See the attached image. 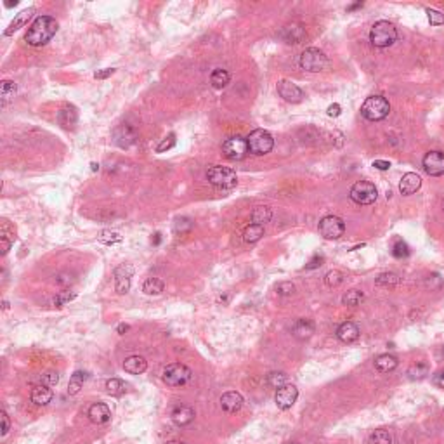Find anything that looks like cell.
I'll list each match as a JSON object with an SVG mask.
<instances>
[{
    "instance_id": "obj_4",
    "label": "cell",
    "mask_w": 444,
    "mask_h": 444,
    "mask_svg": "<svg viewBox=\"0 0 444 444\" xmlns=\"http://www.w3.org/2000/svg\"><path fill=\"white\" fill-rule=\"evenodd\" d=\"M206 179H209V183L215 186V188H222V189H231L238 184L236 172L232 170V168L222 167V165L210 167L209 172H206Z\"/></svg>"
},
{
    "instance_id": "obj_56",
    "label": "cell",
    "mask_w": 444,
    "mask_h": 444,
    "mask_svg": "<svg viewBox=\"0 0 444 444\" xmlns=\"http://www.w3.org/2000/svg\"><path fill=\"white\" fill-rule=\"evenodd\" d=\"M116 332L120 333V335H124L125 332H129V324H124V323H122V324H118Z\"/></svg>"
},
{
    "instance_id": "obj_5",
    "label": "cell",
    "mask_w": 444,
    "mask_h": 444,
    "mask_svg": "<svg viewBox=\"0 0 444 444\" xmlns=\"http://www.w3.org/2000/svg\"><path fill=\"white\" fill-rule=\"evenodd\" d=\"M247 142H248V151L257 156L268 155L274 147L273 135L264 129H257L253 130V132H250V135L247 137Z\"/></svg>"
},
{
    "instance_id": "obj_40",
    "label": "cell",
    "mask_w": 444,
    "mask_h": 444,
    "mask_svg": "<svg viewBox=\"0 0 444 444\" xmlns=\"http://www.w3.org/2000/svg\"><path fill=\"white\" fill-rule=\"evenodd\" d=\"M75 297H77V293H75V291L63 290V291H59V293L56 295V299H54V306H56V307H63V306H66L68 302H71V300H73Z\"/></svg>"
},
{
    "instance_id": "obj_58",
    "label": "cell",
    "mask_w": 444,
    "mask_h": 444,
    "mask_svg": "<svg viewBox=\"0 0 444 444\" xmlns=\"http://www.w3.org/2000/svg\"><path fill=\"white\" fill-rule=\"evenodd\" d=\"M153 243H155V245H158V243H160V232H156V234H155V240H153Z\"/></svg>"
},
{
    "instance_id": "obj_11",
    "label": "cell",
    "mask_w": 444,
    "mask_h": 444,
    "mask_svg": "<svg viewBox=\"0 0 444 444\" xmlns=\"http://www.w3.org/2000/svg\"><path fill=\"white\" fill-rule=\"evenodd\" d=\"M424 170L429 175L432 177H439L444 175V153L441 151H429L424 156Z\"/></svg>"
},
{
    "instance_id": "obj_1",
    "label": "cell",
    "mask_w": 444,
    "mask_h": 444,
    "mask_svg": "<svg viewBox=\"0 0 444 444\" xmlns=\"http://www.w3.org/2000/svg\"><path fill=\"white\" fill-rule=\"evenodd\" d=\"M57 21L52 16H39L28 28V33L24 35V40L32 47H42L56 35Z\"/></svg>"
},
{
    "instance_id": "obj_16",
    "label": "cell",
    "mask_w": 444,
    "mask_h": 444,
    "mask_svg": "<svg viewBox=\"0 0 444 444\" xmlns=\"http://www.w3.org/2000/svg\"><path fill=\"white\" fill-rule=\"evenodd\" d=\"M130 276H132V268L130 265H122L115 271V290L116 293L124 295L130 288Z\"/></svg>"
},
{
    "instance_id": "obj_8",
    "label": "cell",
    "mask_w": 444,
    "mask_h": 444,
    "mask_svg": "<svg viewBox=\"0 0 444 444\" xmlns=\"http://www.w3.org/2000/svg\"><path fill=\"white\" fill-rule=\"evenodd\" d=\"M299 65H300L302 70L316 73V71H321V70H324V68L328 66V59L319 49L309 47V49H306L302 54H300Z\"/></svg>"
},
{
    "instance_id": "obj_47",
    "label": "cell",
    "mask_w": 444,
    "mask_h": 444,
    "mask_svg": "<svg viewBox=\"0 0 444 444\" xmlns=\"http://www.w3.org/2000/svg\"><path fill=\"white\" fill-rule=\"evenodd\" d=\"M0 243H2V255H6V253L11 250V245H12V238H9V232H7V229H6V224H4L2 232H0Z\"/></svg>"
},
{
    "instance_id": "obj_39",
    "label": "cell",
    "mask_w": 444,
    "mask_h": 444,
    "mask_svg": "<svg viewBox=\"0 0 444 444\" xmlns=\"http://www.w3.org/2000/svg\"><path fill=\"white\" fill-rule=\"evenodd\" d=\"M268 383L274 389H280L286 386V375L283 371H273V373L268 375Z\"/></svg>"
},
{
    "instance_id": "obj_27",
    "label": "cell",
    "mask_w": 444,
    "mask_h": 444,
    "mask_svg": "<svg viewBox=\"0 0 444 444\" xmlns=\"http://www.w3.org/2000/svg\"><path fill=\"white\" fill-rule=\"evenodd\" d=\"M375 368L380 373H391L397 368V358L392 356V354H382V356L375 359Z\"/></svg>"
},
{
    "instance_id": "obj_19",
    "label": "cell",
    "mask_w": 444,
    "mask_h": 444,
    "mask_svg": "<svg viewBox=\"0 0 444 444\" xmlns=\"http://www.w3.org/2000/svg\"><path fill=\"white\" fill-rule=\"evenodd\" d=\"M337 338L342 342H345V344H350V342L358 340L359 338L358 324L352 323V321H345V323H342L340 327L337 328Z\"/></svg>"
},
{
    "instance_id": "obj_48",
    "label": "cell",
    "mask_w": 444,
    "mask_h": 444,
    "mask_svg": "<svg viewBox=\"0 0 444 444\" xmlns=\"http://www.w3.org/2000/svg\"><path fill=\"white\" fill-rule=\"evenodd\" d=\"M59 382V375L56 371H49V373L42 375V386L45 387H56Z\"/></svg>"
},
{
    "instance_id": "obj_2",
    "label": "cell",
    "mask_w": 444,
    "mask_h": 444,
    "mask_svg": "<svg viewBox=\"0 0 444 444\" xmlns=\"http://www.w3.org/2000/svg\"><path fill=\"white\" fill-rule=\"evenodd\" d=\"M397 40V28L389 21H377L370 29V42L375 47H391Z\"/></svg>"
},
{
    "instance_id": "obj_54",
    "label": "cell",
    "mask_w": 444,
    "mask_h": 444,
    "mask_svg": "<svg viewBox=\"0 0 444 444\" xmlns=\"http://www.w3.org/2000/svg\"><path fill=\"white\" fill-rule=\"evenodd\" d=\"M373 167L378 168V170H389V168H391V163L386 162V160H375Z\"/></svg>"
},
{
    "instance_id": "obj_26",
    "label": "cell",
    "mask_w": 444,
    "mask_h": 444,
    "mask_svg": "<svg viewBox=\"0 0 444 444\" xmlns=\"http://www.w3.org/2000/svg\"><path fill=\"white\" fill-rule=\"evenodd\" d=\"M57 120H59V124L65 127V129H73V127L77 125V122H78L77 109H75L73 106H65L61 111H59Z\"/></svg>"
},
{
    "instance_id": "obj_13",
    "label": "cell",
    "mask_w": 444,
    "mask_h": 444,
    "mask_svg": "<svg viewBox=\"0 0 444 444\" xmlns=\"http://www.w3.org/2000/svg\"><path fill=\"white\" fill-rule=\"evenodd\" d=\"M278 94H280L286 103H291V104L300 103L304 97L302 88L295 85L293 82H290V80H281V82L278 83Z\"/></svg>"
},
{
    "instance_id": "obj_10",
    "label": "cell",
    "mask_w": 444,
    "mask_h": 444,
    "mask_svg": "<svg viewBox=\"0 0 444 444\" xmlns=\"http://www.w3.org/2000/svg\"><path fill=\"white\" fill-rule=\"evenodd\" d=\"M319 232L324 240H338L345 232V224L337 215H327L319 221Z\"/></svg>"
},
{
    "instance_id": "obj_20",
    "label": "cell",
    "mask_w": 444,
    "mask_h": 444,
    "mask_svg": "<svg viewBox=\"0 0 444 444\" xmlns=\"http://www.w3.org/2000/svg\"><path fill=\"white\" fill-rule=\"evenodd\" d=\"M221 406L224 411L227 413H236L242 409L243 406V397L240 392H226V394H222L221 397Z\"/></svg>"
},
{
    "instance_id": "obj_31",
    "label": "cell",
    "mask_w": 444,
    "mask_h": 444,
    "mask_svg": "<svg viewBox=\"0 0 444 444\" xmlns=\"http://www.w3.org/2000/svg\"><path fill=\"white\" fill-rule=\"evenodd\" d=\"M165 288V283L162 280H158V278H147V280L144 281V285H142V291H144L146 295H160Z\"/></svg>"
},
{
    "instance_id": "obj_9",
    "label": "cell",
    "mask_w": 444,
    "mask_h": 444,
    "mask_svg": "<svg viewBox=\"0 0 444 444\" xmlns=\"http://www.w3.org/2000/svg\"><path fill=\"white\" fill-rule=\"evenodd\" d=\"M222 153L226 158L232 160V162H240V160L247 158V155L250 153L247 139L242 137V135H234V137L226 139L222 144Z\"/></svg>"
},
{
    "instance_id": "obj_6",
    "label": "cell",
    "mask_w": 444,
    "mask_h": 444,
    "mask_svg": "<svg viewBox=\"0 0 444 444\" xmlns=\"http://www.w3.org/2000/svg\"><path fill=\"white\" fill-rule=\"evenodd\" d=\"M191 370L183 363H172L163 370V382L170 387H181L191 380Z\"/></svg>"
},
{
    "instance_id": "obj_43",
    "label": "cell",
    "mask_w": 444,
    "mask_h": 444,
    "mask_svg": "<svg viewBox=\"0 0 444 444\" xmlns=\"http://www.w3.org/2000/svg\"><path fill=\"white\" fill-rule=\"evenodd\" d=\"M191 229H193V221L188 217H179L174 224V231L181 232V234H184V232H188Z\"/></svg>"
},
{
    "instance_id": "obj_22",
    "label": "cell",
    "mask_w": 444,
    "mask_h": 444,
    "mask_svg": "<svg viewBox=\"0 0 444 444\" xmlns=\"http://www.w3.org/2000/svg\"><path fill=\"white\" fill-rule=\"evenodd\" d=\"M194 418V409L189 408V406H177V408H174V411H172V420H174L175 425L179 427H184L188 424H191Z\"/></svg>"
},
{
    "instance_id": "obj_59",
    "label": "cell",
    "mask_w": 444,
    "mask_h": 444,
    "mask_svg": "<svg viewBox=\"0 0 444 444\" xmlns=\"http://www.w3.org/2000/svg\"><path fill=\"white\" fill-rule=\"evenodd\" d=\"M6 6H7V7H12V6H18V0H16V2H6Z\"/></svg>"
},
{
    "instance_id": "obj_33",
    "label": "cell",
    "mask_w": 444,
    "mask_h": 444,
    "mask_svg": "<svg viewBox=\"0 0 444 444\" xmlns=\"http://www.w3.org/2000/svg\"><path fill=\"white\" fill-rule=\"evenodd\" d=\"M16 96V83L12 80H4L2 87H0V97H2V106H6L7 103Z\"/></svg>"
},
{
    "instance_id": "obj_52",
    "label": "cell",
    "mask_w": 444,
    "mask_h": 444,
    "mask_svg": "<svg viewBox=\"0 0 444 444\" xmlns=\"http://www.w3.org/2000/svg\"><path fill=\"white\" fill-rule=\"evenodd\" d=\"M56 283L57 285H71L73 283V276L71 274H59V276L56 278Z\"/></svg>"
},
{
    "instance_id": "obj_25",
    "label": "cell",
    "mask_w": 444,
    "mask_h": 444,
    "mask_svg": "<svg viewBox=\"0 0 444 444\" xmlns=\"http://www.w3.org/2000/svg\"><path fill=\"white\" fill-rule=\"evenodd\" d=\"M124 368H125V371H129V373H132V375H141L146 371L147 361L142 356H130L124 361Z\"/></svg>"
},
{
    "instance_id": "obj_49",
    "label": "cell",
    "mask_w": 444,
    "mask_h": 444,
    "mask_svg": "<svg viewBox=\"0 0 444 444\" xmlns=\"http://www.w3.org/2000/svg\"><path fill=\"white\" fill-rule=\"evenodd\" d=\"M0 420H2V435H7V432L11 430V422H9V417H7V413L0 411Z\"/></svg>"
},
{
    "instance_id": "obj_53",
    "label": "cell",
    "mask_w": 444,
    "mask_h": 444,
    "mask_svg": "<svg viewBox=\"0 0 444 444\" xmlns=\"http://www.w3.org/2000/svg\"><path fill=\"white\" fill-rule=\"evenodd\" d=\"M434 386L444 389V370L437 371V373L434 375Z\"/></svg>"
},
{
    "instance_id": "obj_57",
    "label": "cell",
    "mask_w": 444,
    "mask_h": 444,
    "mask_svg": "<svg viewBox=\"0 0 444 444\" xmlns=\"http://www.w3.org/2000/svg\"><path fill=\"white\" fill-rule=\"evenodd\" d=\"M358 7H363V2H356V4H352V6H349V7H347V11H354V9H358Z\"/></svg>"
},
{
    "instance_id": "obj_34",
    "label": "cell",
    "mask_w": 444,
    "mask_h": 444,
    "mask_svg": "<svg viewBox=\"0 0 444 444\" xmlns=\"http://www.w3.org/2000/svg\"><path fill=\"white\" fill-rule=\"evenodd\" d=\"M399 276L394 273H382L380 276L377 278V285L378 286H383V288H394V286L399 285Z\"/></svg>"
},
{
    "instance_id": "obj_21",
    "label": "cell",
    "mask_w": 444,
    "mask_h": 444,
    "mask_svg": "<svg viewBox=\"0 0 444 444\" xmlns=\"http://www.w3.org/2000/svg\"><path fill=\"white\" fill-rule=\"evenodd\" d=\"M314 333V324L309 319H297L291 324V335L299 340H306Z\"/></svg>"
},
{
    "instance_id": "obj_44",
    "label": "cell",
    "mask_w": 444,
    "mask_h": 444,
    "mask_svg": "<svg viewBox=\"0 0 444 444\" xmlns=\"http://www.w3.org/2000/svg\"><path fill=\"white\" fill-rule=\"evenodd\" d=\"M427 18H429V23L432 26H441L444 24V14L435 9H427Z\"/></svg>"
},
{
    "instance_id": "obj_14",
    "label": "cell",
    "mask_w": 444,
    "mask_h": 444,
    "mask_svg": "<svg viewBox=\"0 0 444 444\" xmlns=\"http://www.w3.org/2000/svg\"><path fill=\"white\" fill-rule=\"evenodd\" d=\"M113 137H115V142L120 147H129L130 144H134L135 139H137V132H135V129L130 125H120L118 129H115Z\"/></svg>"
},
{
    "instance_id": "obj_41",
    "label": "cell",
    "mask_w": 444,
    "mask_h": 444,
    "mask_svg": "<svg viewBox=\"0 0 444 444\" xmlns=\"http://www.w3.org/2000/svg\"><path fill=\"white\" fill-rule=\"evenodd\" d=\"M342 281H344V274H342L340 271H330V273H327V276H324V283H327L330 288H335V286L342 285Z\"/></svg>"
},
{
    "instance_id": "obj_42",
    "label": "cell",
    "mask_w": 444,
    "mask_h": 444,
    "mask_svg": "<svg viewBox=\"0 0 444 444\" xmlns=\"http://www.w3.org/2000/svg\"><path fill=\"white\" fill-rule=\"evenodd\" d=\"M99 242L104 245H115L122 242V236L115 231H103L99 234Z\"/></svg>"
},
{
    "instance_id": "obj_61",
    "label": "cell",
    "mask_w": 444,
    "mask_h": 444,
    "mask_svg": "<svg viewBox=\"0 0 444 444\" xmlns=\"http://www.w3.org/2000/svg\"><path fill=\"white\" fill-rule=\"evenodd\" d=\"M286 444H297V442H286Z\"/></svg>"
},
{
    "instance_id": "obj_23",
    "label": "cell",
    "mask_w": 444,
    "mask_h": 444,
    "mask_svg": "<svg viewBox=\"0 0 444 444\" xmlns=\"http://www.w3.org/2000/svg\"><path fill=\"white\" fill-rule=\"evenodd\" d=\"M33 12H35V9H33V7H29V9H24V11H21L19 14L16 16V18L11 21V24H9V26H7V29H6V32H4V35H6V37H11V35H12V33H14V32H18L19 28H23L24 24H26L28 21L32 19Z\"/></svg>"
},
{
    "instance_id": "obj_28",
    "label": "cell",
    "mask_w": 444,
    "mask_h": 444,
    "mask_svg": "<svg viewBox=\"0 0 444 444\" xmlns=\"http://www.w3.org/2000/svg\"><path fill=\"white\" fill-rule=\"evenodd\" d=\"M264 236V226L260 224H250V226L245 227L243 231V240L245 243H255Z\"/></svg>"
},
{
    "instance_id": "obj_7",
    "label": "cell",
    "mask_w": 444,
    "mask_h": 444,
    "mask_svg": "<svg viewBox=\"0 0 444 444\" xmlns=\"http://www.w3.org/2000/svg\"><path fill=\"white\" fill-rule=\"evenodd\" d=\"M349 196H350V200H352L354 203H358V205H371V203H375V200H377L378 191H377V188H375L373 183H368V181H358V183L350 188Z\"/></svg>"
},
{
    "instance_id": "obj_50",
    "label": "cell",
    "mask_w": 444,
    "mask_h": 444,
    "mask_svg": "<svg viewBox=\"0 0 444 444\" xmlns=\"http://www.w3.org/2000/svg\"><path fill=\"white\" fill-rule=\"evenodd\" d=\"M324 262V257L323 255H314L312 259L309 260V264L306 265V269H316V268H321Z\"/></svg>"
},
{
    "instance_id": "obj_18",
    "label": "cell",
    "mask_w": 444,
    "mask_h": 444,
    "mask_svg": "<svg viewBox=\"0 0 444 444\" xmlns=\"http://www.w3.org/2000/svg\"><path fill=\"white\" fill-rule=\"evenodd\" d=\"M87 417L91 418V422L101 425V424H106L109 418H111V411H109V408L104 403H94L88 408Z\"/></svg>"
},
{
    "instance_id": "obj_55",
    "label": "cell",
    "mask_w": 444,
    "mask_h": 444,
    "mask_svg": "<svg viewBox=\"0 0 444 444\" xmlns=\"http://www.w3.org/2000/svg\"><path fill=\"white\" fill-rule=\"evenodd\" d=\"M342 113V108L340 104H332V106H328V116H338Z\"/></svg>"
},
{
    "instance_id": "obj_35",
    "label": "cell",
    "mask_w": 444,
    "mask_h": 444,
    "mask_svg": "<svg viewBox=\"0 0 444 444\" xmlns=\"http://www.w3.org/2000/svg\"><path fill=\"white\" fill-rule=\"evenodd\" d=\"M363 299H365V295H363L361 290H350L347 291V293L342 297V302H344V306H349V307H356L359 306V304L363 302Z\"/></svg>"
},
{
    "instance_id": "obj_37",
    "label": "cell",
    "mask_w": 444,
    "mask_h": 444,
    "mask_svg": "<svg viewBox=\"0 0 444 444\" xmlns=\"http://www.w3.org/2000/svg\"><path fill=\"white\" fill-rule=\"evenodd\" d=\"M391 250H392V255H394L396 259H403V257L409 255V247L401 238H396L394 242H392Z\"/></svg>"
},
{
    "instance_id": "obj_12",
    "label": "cell",
    "mask_w": 444,
    "mask_h": 444,
    "mask_svg": "<svg viewBox=\"0 0 444 444\" xmlns=\"http://www.w3.org/2000/svg\"><path fill=\"white\" fill-rule=\"evenodd\" d=\"M299 397V391L295 386H290V383H286V386L280 387L276 391V396H274V401H276V406L280 409H290L291 406L295 404V401H297Z\"/></svg>"
},
{
    "instance_id": "obj_32",
    "label": "cell",
    "mask_w": 444,
    "mask_h": 444,
    "mask_svg": "<svg viewBox=\"0 0 444 444\" xmlns=\"http://www.w3.org/2000/svg\"><path fill=\"white\" fill-rule=\"evenodd\" d=\"M271 217H273V212H271L269 206H255L252 212V222L260 224V226H264L265 222H269Z\"/></svg>"
},
{
    "instance_id": "obj_36",
    "label": "cell",
    "mask_w": 444,
    "mask_h": 444,
    "mask_svg": "<svg viewBox=\"0 0 444 444\" xmlns=\"http://www.w3.org/2000/svg\"><path fill=\"white\" fill-rule=\"evenodd\" d=\"M125 391H127V386L120 378H111L106 382V392L109 396H122L125 394Z\"/></svg>"
},
{
    "instance_id": "obj_38",
    "label": "cell",
    "mask_w": 444,
    "mask_h": 444,
    "mask_svg": "<svg viewBox=\"0 0 444 444\" xmlns=\"http://www.w3.org/2000/svg\"><path fill=\"white\" fill-rule=\"evenodd\" d=\"M371 444H392V435L383 429H378L370 435Z\"/></svg>"
},
{
    "instance_id": "obj_45",
    "label": "cell",
    "mask_w": 444,
    "mask_h": 444,
    "mask_svg": "<svg viewBox=\"0 0 444 444\" xmlns=\"http://www.w3.org/2000/svg\"><path fill=\"white\" fill-rule=\"evenodd\" d=\"M174 146H175V135L170 134V135H167L158 146H156V153H165V151L172 150Z\"/></svg>"
},
{
    "instance_id": "obj_17",
    "label": "cell",
    "mask_w": 444,
    "mask_h": 444,
    "mask_svg": "<svg viewBox=\"0 0 444 444\" xmlns=\"http://www.w3.org/2000/svg\"><path fill=\"white\" fill-rule=\"evenodd\" d=\"M420 186H422L420 175L415 174V172H408V174H404L403 179H401L399 191L401 194H404V196H409V194L417 193L418 189H420Z\"/></svg>"
},
{
    "instance_id": "obj_46",
    "label": "cell",
    "mask_w": 444,
    "mask_h": 444,
    "mask_svg": "<svg viewBox=\"0 0 444 444\" xmlns=\"http://www.w3.org/2000/svg\"><path fill=\"white\" fill-rule=\"evenodd\" d=\"M295 291V285L290 281H283V283H278L276 285V293L278 295H283V297H288V295H293Z\"/></svg>"
},
{
    "instance_id": "obj_30",
    "label": "cell",
    "mask_w": 444,
    "mask_h": 444,
    "mask_svg": "<svg viewBox=\"0 0 444 444\" xmlns=\"http://www.w3.org/2000/svg\"><path fill=\"white\" fill-rule=\"evenodd\" d=\"M229 73H227L226 70H222V68H217V70L212 71V75H210V83L215 87V88H224L229 83Z\"/></svg>"
},
{
    "instance_id": "obj_51",
    "label": "cell",
    "mask_w": 444,
    "mask_h": 444,
    "mask_svg": "<svg viewBox=\"0 0 444 444\" xmlns=\"http://www.w3.org/2000/svg\"><path fill=\"white\" fill-rule=\"evenodd\" d=\"M113 73H115V68H106V70L96 71V73H94V78H97V80H104V78L111 77Z\"/></svg>"
},
{
    "instance_id": "obj_60",
    "label": "cell",
    "mask_w": 444,
    "mask_h": 444,
    "mask_svg": "<svg viewBox=\"0 0 444 444\" xmlns=\"http://www.w3.org/2000/svg\"><path fill=\"white\" fill-rule=\"evenodd\" d=\"M165 444H184V442H181V441H168V442H165Z\"/></svg>"
},
{
    "instance_id": "obj_15",
    "label": "cell",
    "mask_w": 444,
    "mask_h": 444,
    "mask_svg": "<svg viewBox=\"0 0 444 444\" xmlns=\"http://www.w3.org/2000/svg\"><path fill=\"white\" fill-rule=\"evenodd\" d=\"M306 37H307L306 28L297 23L288 24V26L281 29V39L285 40L286 44H300V42H304Z\"/></svg>"
},
{
    "instance_id": "obj_3",
    "label": "cell",
    "mask_w": 444,
    "mask_h": 444,
    "mask_svg": "<svg viewBox=\"0 0 444 444\" xmlns=\"http://www.w3.org/2000/svg\"><path fill=\"white\" fill-rule=\"evenodd\" d=\"M391 113V104L386 97L382 96H371L363 103L361 115L370 122H380Z\"/></svg>"
},
{
    "instance_id": "obj_24",
    "label": "cell",
    "mask_w": 444,
    "mask_h": 444,
    "mask_svg": "<svg viewBox=\"0 0 444 444\" xmlns=\"http://www.w3.org/2000/svg\"><path fill=\"white\" fill-rule=\"evenodd\" d=\"M52 391H50V387H45V386H37L35 389L32 391V394H29V399H32L33 404L37 406H45L49 404L50 401H52Z\"/></svg>"
},
{
    "instance_id": "obj_29",
    "label": "cell",
    "mask_w": 444,
    "mask_h": 444,
    "mask_svg": "<svg viewBox=\"0 0 444 444\" xmlns=\"http://www.w3.org/2000/svg\"><path fill=\"white\" fill-rule=\"evenodd\" d=\"M85 378H87V373H83V371H75V373L71 375V378H70V383H68V394H70V396L78 394V392L82 391Z\"/></svg>"
}]
</instances>
